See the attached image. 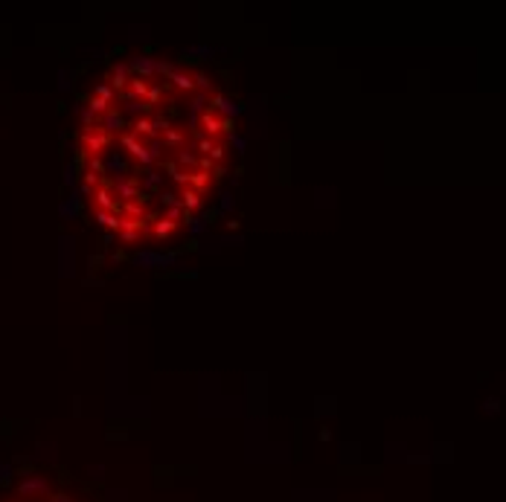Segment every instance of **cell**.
<instances>
[{
  "label": "cell",
  "mask_w": 506,
  "mask_h": 502,
  "mask_svg": "<svg viewBox=\"0 0 506 502\" xmlns=\"http://www.w3.org/2000/svg\"><path fill=\"white\" fill-rule=\"evenodd\" d=\"M230 149V102L201 67L125 58L94 85L79 116L82 201L108 239L166 244L210 206Z\"/></svg>",
  "instance_id": "1"
}]
</instances>
